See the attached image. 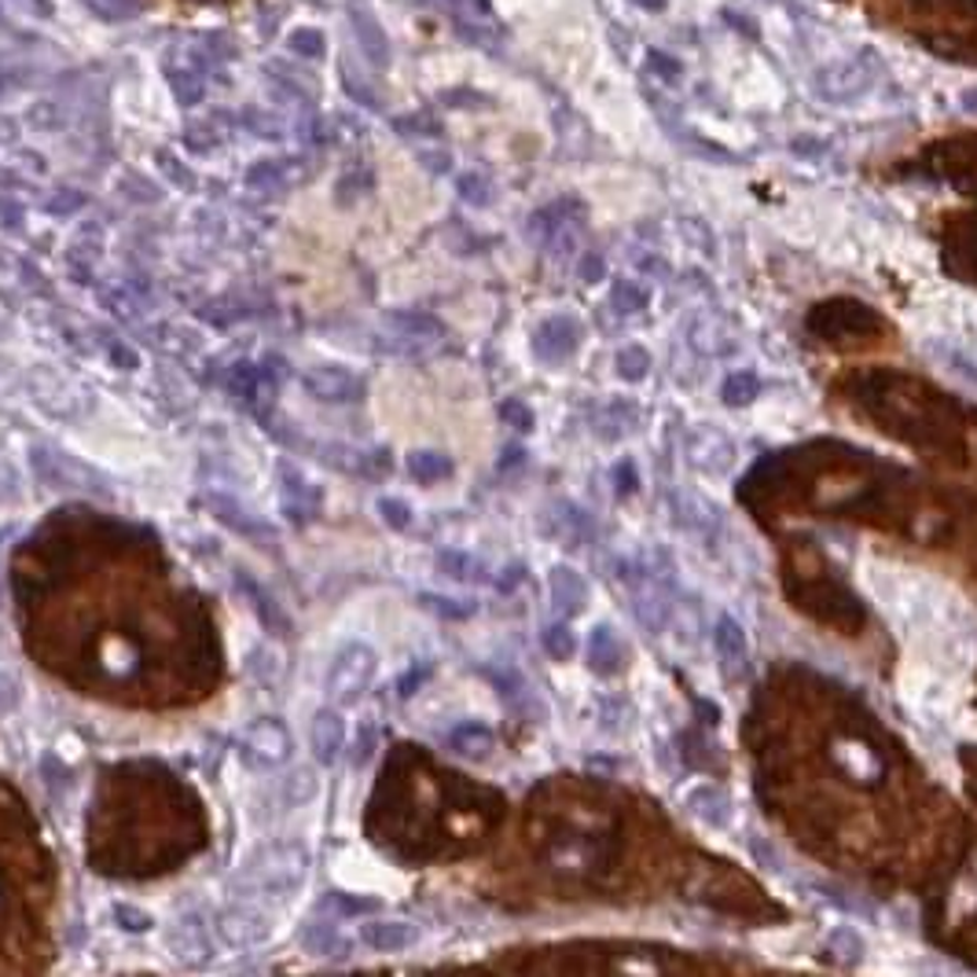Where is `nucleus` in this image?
<instances>
[{
  "mask_svg": "<svg viewBox=\"0 0 977 977\" xmlns=\"http://www.w3.org/2000/svg\"><path fill=\"white\" fill-rule=\"evenodd\" d=\"M878 67L871 59H845V63H831V67H823L820 74L812 78V89L820 100L826 103H850L856 100V96H864L867 89H871Z\"/></svg>",
  "mask_w": 977,
  "mask_h": 977,
  "instance_id": "obj_1",
  "label": "nucleus"
},
{
  "mask_svg": "<svg viewBox=\"0 0 977 977\" xmlns=\"http://www.w3.org/2000/svg\"><path fill=\"white\" fill-rule=\"evenodd\" d=\"M809 327L823 338H864L882 331V320L861 302H826L812 313Z\"/></svg>",
  "mask_w": 977,
  "mask_h": 977,
  "instance_id": "obj_2",
  "label": "nucleus"
},
{
  "mask_svg": "<svg viewBox=\"0 0 977 977\" xmlns=\"http://www.w3.org/2000/svg\"><path fill=\"white\" fill-rule=\"evenodd\" d=\"M375 651L368 647V643H349L346 651L338 654L335 665H331L327 673V691L342 698V702H349V698H357L364 687L371 684L375 676Z\"/></svg>",
  "mask_w": 977,
  "mask_h": 977,
  "instance_id": "obj_3",
  "label": "nucleus"
},
{
  "mask_svg": "<svg viewBox=\"0 0 977 977\" xmlns=\"http://www.w3.org/2000/svg\"><path fill=\"white\" fill-rule=\"evenodd\" d=\"M687 459L706 475H728L735 464V445L721 431L698 426V431L687 434Z\"/></svg>",
  "mask_w": 977,
  "mask_h": 977,
  "instance_id": "obj_4",
  "label": "nucleus"
},
{
  "mask_svg": "<svg viewBox=\"0 0 977 977\" xmlns=\"http://www.w3.org/2000/svg\"><path fill=\"white\" fill-rule=\"evenodd\" d=\"M577 346H581V324H577L574 317H552V320H544V324L536 327V335H533L536 357L547 360V364L574 357Z\"/></svg>",
  "mask_w": 977,
  "mask_h": 977,
  "instance_id": "obj_5",
  "label": "nucleus"
},
{
  "mask_svg": "<svg viewBox=\"0 0 977 977\" xmlns=\"http://www.w3.org/2000/svg\"><path fill=\"white\" fill-rule=\"evenodd\" d=\"M246 746H251L265 765H284V760L291 757V732H287V724L276 721V717H262V721H254L251 732H246Z\"/></svg>",
  "mask_w": 977,
  "mask_h": 977,
  "instance_id": "obj_6",
  "label": "nucleus"
},
{
  "mask_svg": "<svg viewBox=\"0 0 977 977\" xmlns=\"http://www.w3.org/2000/svg\"><path fill=\"white\" fill-rule=\"evenodd\" d=\"M349 26H353V37H357L364 56H368L375 67H386V63H390V37H386L379 19H375L368 8L353 4L349 8Z\"/></svg>",
  "mask_w": 977,
  "mask_h": 977,
  "instance_id": "obj_7",
  "label": "nucleus"
},
{
  "mask_svg": "<svg viewBox=\"0 0 977 977\" xmlns=\"http://www.w3.org/2000/svg\"><path fill=\"white\" fill-rule=\"evenodd\" d=\"M221 937L235 944V948H246V944H257L268 937V919L262 915V911H251V908H232L224 911L221 922H218Z\"/></svg>",
  "mask_w": 977,
  "mask_h": 977,
  "instance_id": "obj_8",
  "label": "nucleus"
},
{
  "mask_svg": "<svg viewBox=\"0 0 977 977\" xmlns=\"http://www.w3.org/2000/svg\"><path fill=\"white\" fill-rule=\"evenodd\" d=\"M306 390L324 401H353V397H360L364 382L346 368H317L306 375Z\"/></svg>",
  "mask_w": 977,
  "mask_h": 977,
  "instance_id": "obj_9",
  "label": "nucleus"
},
{
  "mask_svg": "<svg viewBox=\"0 0 977 977\" xmlns=\"http://www.w3.org/2000/svg\"><path fill=\"white\" fill-rule=\"evenodd\" d=\"M309 743H313V757L320 760V765H331L342 746H346V724H342V717L335 710H320L313 728H309Z\"/></svg>",
  "mask_w": 977,
  "mask_h": 977,
  "instance_id": "obj_10",
  "label": "nucleus"
},
{
  "mask_svg": "<svg viewBox=\"0 0 977 977\" xmlns=\"http://www.w3.org/2000/svg\"><path fill=\"white\" fill-rule=\"evenodd\" d=\"M547 585H552V603H555V610H563L566 618L577 614V610H585V603H588V581L577 570H570V566H555L552 577H547Z\"/></svg>",
  "mask_w": 977,
  "mask_h": 977,
  "instance_id": "obj_11",
  "label": "nucleus"
},
{
  "mask_svg": "<svg viewBox=\"0 0 977 977\" xmlns=\"http://www.w3.org/2000/svg\"><path fill=\"white\" fill-rule=\"evenodd\" d=\"M166 941H169V948H174L185 963H202V959H207V955H210V937H207V930H202V922H199V919H191V915L177 919L174 926H169Z\"/></svg>",
  "mask_w": 977,
  "mask_h": 977,
  "instance_id": "obj_12",
  "label": "nucleus"
},
{
  "mask_svg": "<svg viewBox=\"0 0 977 977\" xmlns=\"http://www.w3.org/2000/svg\"><path fill=\"white\" fill-rule=\"evenodd\" d=\"M629 647L621 643V636L610 625H596L592 640H588V658H592V669L603 676H614L621 665H625Z\"/></svg>",
  "mask_w": 977,
  "mask_h": 977,
  "instance_id": "obj_13",
  "label": "nucleus"
},
{
  "mask_svg": "<svg viewBox=\"0 0 977 977\" xmlns=\"http://www.w3.org/2000/svg\"><path fill=\"white\" fill-rule=\"evenodd\" d=\"M687 809H691L698 820L710 823V826H728V820H732V801H728V793L717 790L713 782L695 787L691 793H687Z\"/></svg>",
  "mask_w": 977,
  "mask_h": 977,
  "instance_id": "obj_14",
  "label": "nucleus"
},
{
  "mask_svg": "<svg viewBox=\"0 0 977 977\" xmlns=\"http://www.w3.org/2000/svg\"><path fill=\"white\" fill-rule=\"evenodd\" d=\"M360 937L368 941L375 952H404L408 944L419 941V930L408 926V922H368Z\"/></svg>",
  "mask_w": 977,
  "mask_h": 977,
  "instance_id": "obj_15",
  "label": "nucleus"
},
{
  "mask_svg": "<svg viewBox=\"0 0 977 977\" xmlns=\"http://www.w3.org/2000/svg\"><path fill=\"white\" fill-rule=\"evenodd\" d=\"M713 643H717V651H721V658H724V662H732V665L746 662V632H743V625H739V621H735L732 614H721V618H717Z\"/></svg>",
  "mask_w": 977,
  "mask_h": 977,
  "instance_id": "obj_16",
  "label": "nucleus"
},
{
  "mask_svg": "<svg viewBox=\"0 0 977 977\" xmlns=\"http://www.w3.org/2000/svg\"><path fill=\"white\" fill-rule=\"evenodd\" d=\"M448 743H453L456 754H464L470 760H481V757H489V750H492V732L486 724L470 721V724H459Z\"/></svg>",
  "mask_w": 977,
  "mask_h": 977,
  "instance_id": "obj_17",
  "label": "nucleus"
},
{
  "mask_svg": "<svg viewBox=\"0 0 977 977\" xmlns=\"http://www.w3.org/2000/svg\"><path fill=\"white\" fill-rule=\"evenodd\" d=\"M408 475L423 481V486H434V481L453 475V459L442 453H412L408 456Z\"/></svg>",
  "mask_w": 977,
  "mask_h": 977,
  "instance_id": "obj_18",
  "label": "nucleus"
},
{
  "mask_svg": "<svg viewBox=\"0 0 977 977\" xmlns=\"http://www.w3.org/2000/svg\"><path fill=\"white\" fill-rule=\"evenodd\" d=\"M826 952L834 955V963L853 966L864 959V937L853 926H837L831 930V937H826Z\"/></svg>",
  "mask_w": 977,
  "mask_h": 977,
  "instance_id": "obj_19",
  "label": "nucleus"
},
{
  "mask_svg": "<svg viewBox=\"0 0 977 977\" xmlns=\"http://www.w3.org/2000/svg\"><path fill=\"white\" fill-rule=\"evenodd\" d=\"M757 393H760V379L750 368L746 371H732L721 386V401L728 408H743V404L754 401Z\"/></svg>",
  "mask_w": 977,
  "mask_h": 977,
  "instance_id": "obj_20",
  "label": "nucleus"
},
{
  "mask_svg": "<svg viewBox=\"0 0 977 977\" xmlns=\"http://www.w3.org/2000/svg\"><path fill=\"white\" fill-rule=\"evenodd\" d=\"M437 566H442L448 577H456V581H486L481 563H475V558L464 552H442L437 555Z\"/></svg>",
  "mask_w": 977,
  "mask_h": 977,
  "instance_id": "obj_21",
  "label": "nucleus"
},
{
  "mask_svg": "<svg viewBox=\"0 0 977 977\" xmlns=\"http://www.w3.org/2000/svg\"><path fill=\"white\" fill-rule=\"evenodd\" d=\"M647 371H651V353L643 349V346H625V349L618 353V375L625 382L647 379Z\"/></svg>",
  "mask_w": 977,
  "mask_h": 977,
  "instance_id": "obj_22",
  "label": "nucleus"
},
{
  "mask_svg": "<svg viewBox=\"0 0 977 977\" xmlns=\"http://www.w3.org/2000/svg\"><path fill=\"white\" fill-rule=\"evenodd\" d=\"M207 503H210V508H218L213 514H218L221 522L235 525V530H240V533H273L265 522H262V525H254L251 519H246V514L240 511V503H232V500H224V497H207Z\"/></svg>",
  "mask_w": 977,
  "mask_h": 977,
  "instance_id": "obj_23",
  "label": "nucleus"
},
{
  "mask_svg": "<svg viewBox=\"0 0 977 977\" xmlns=\"http://www.w3.org/2000/svg\"><path fill=\"white\" fill-rule=\"evenodd\" d=\"M669 610H673V603L665 596H640L636 599V618L643 621V625H647L651 632H658L665 621H669Z\"/></svg>",
  "mask_w": 977,
  "mask_h": 977,
  "instance_id": "obj_24",
  "label": "nucleus"
},
{
  "mask_svg": "<svg viewBox=\"0 0 977 977\" xmlns=\"http://www.w3.org/2000/svg\"><path fill=\"white\" fill-rule=\"evenodd\" d=\"M610 302H614V309H621V313H640V309L647 306V291H643L640 284H632V279H618L614 291H610Z\"/></svg>",
  "mask_w": 977,
  "mask_h": 977,
  "instance_id": "obj_25",
  "label": "nucleus"
},
{
  "mask_svg": "<svg viewBox=\"0 0 977 977\" xmlns=\"http://www.w3.org/2000/svg\"><path fill=\"white\" fill-rule=\"evenodd\" d=\"M287 45H291V52L298 59H320L324 56V48H327V41H324V34H320V30H295L291 34V41H287Z\"/></svg>",
  "mask_w": 977,
  "mask_h": 977,
  "instance_id": "obj_26",
  "label": "nucleus"
},
{
  "mask_svg": "<svg viewBox=\"0 0 977 977\" xmlns=\"http://www.w3.org/2000/svg\"><path fill=\"white\" fill-rule=\"evenodd\" d=\"M96 15L107 19V23H125L140 12V0H85Z\"/></svg>",
  "mask_w": 977,
  "mask_h": 977,
  "instance_id": "obj_27",
  "label": "nucleus"
},
{
  "mask_svg": "<svg viewBox=\"0 0 977 977\" xmlns=\"http://www.w3.org/2000/svg\"><path fill=\"white\" fill-rule=\"evenodd\" d=\"M544 651L552 654V658H570V654L577 651V640H574V632L566 629V625H552V629H544Z\"/></svg>",
  "mask_w": 977,
  "mask_h": 977,
  "instance_id": "obj_28",
  "label": "nucleus"
},
{
  "mask_svg": "<svg viewBox=\"0 0 977 977\" xmlns=\"http://www.w3.org/2000/svg\"><path fill=\"white\" fill-rule=\"evenodd\" d=\"M459 196H464L470 207H489L492 202V185H489V177H481V174H464L459 177Z\"/></svg>",
  "mask_w": 977,
  "mask_h": 977,
  "instance_id": "obj_29",
  "label": "nucleus"
},
{
  "mask_svg": "<svg viewBox=\"0 0 977 977\" xmlns=\"http://www.w3.org/2000/svg\"><path fill=\"white\" fill-rule=\"evenodd\" d=\"M169 85H174L177 100L185 103V107L202 100V78H199V74H191V70H169Z\"/></svg>",
  "mask_w": 977,
  "mask_h": 977,
  "instance_id": "obj_30",
  "label": "nucleus"
},
{
  "mask_svg": "<svg viewBox=\"0 0 977 977\" xmlns=\"http://www.w3.org/2000/svg\"><path fill=\"white\" fill-rule=\"evenodd\" d=\"M610 478H614V492H618V497H632V492L640 489L636 459H618L614 470H610Z\"/></svg>",
  "mask_w": 977,
  "mask_h": 977,
  "instance_id": "obj_31",
  "label": "nucleus"
},
{
  "mask_svg": "<svg viewBox=\"0 0 977 977\" xmlns=\"http://www.w3.org/2000/svg\"><path fill=\"white\" fill-rule=\"evenodd\" d=\"M393 320H397V324H401L404 331H412V335H423V338L442 335V324H437L434 317H423V313H397Z\"/></svg>",
  "mask_w": 977,
  "mask_h": 977,
  "instance_id": "obj_32",
  "label": "nucleus"
},
{
  "mask_svg": "<svg viewBox=\"0 0 977 977\" xmlns=\"http://www.w3.org/2000/svg\"><path fill=\"white\" fill-rule=\"evenodd\" d=\"M423 607L434 610V614H442V618H470V614H475V607H470V603H453V599H445V596H423Z\"/></svg>",
  "mask_w": 977,
  "mask_h": 977,
  "instance_id": "obj_33",
  "label": "nucleus"
},
{
  "mask_svg": "<svg viewBox=\"0 0 977 977\" xmlns=\"http://www.w3.org/2000/svg\"><path fill=\"white\" fill-rule=\"evenodd\" d=\"M500 415L508 419V423L514 426V431H533V412H530V404L525 401H503L500 404Z\"/></svg>",
  "mask_w": 977,
  "mask_h": 977,
  "instance_id": "obj_34",
  "label": "nucleus"
},
{
  "mask_svg": "<svg viewBox=\"0 0 977 977\" xmlns=\"http://www.w3.org/2000/svg\"><path fill=\"white\" fill-rule=\"evenodd\" d=\"M114 919L122 922V926H125L129 933H140V930L152 926V915H147V911L129 908V904H114Z\"/></svg>",
  "mask_w": 977,
  "mask_h": 977,
  "instance_id": "obj_35",
  "label": "nucleus"
},
{
  "mask_svg": "<svg viewBox=\"0 0 977 977\" xmlns=\"http://www.w3.org/2000/svg\"><path fill=\"white\" fill-rule=\"evenodd\" d=\"M379 514L393 525V530H404V525L412 522V511H408L401 500H390V497H382V500H379Z\"/></svg>",
  "mask_w": 977,
  "mask_h": 977,
  "instance_id": "obj_36",
  "label": "nucleus"
},
{
  "mask_svg": "<svg viewBox=\"0 0 977 977\" xmlns=\"http://www.w3.org/2000/svg\"><path fill=\"white\" fill-rule=\"evenodd\" d=\"M306 948H309V952H317V955H320V948H324V955H331V948H335V933L313 926V930L306 933Z\"/></svg>",
  "mask_w": 977,
  "mask_h": 977,
  "instance_id": "obj_37",
  "label": "nucleus"
},
{
  "mask_svg": "<svg viewBox=\"0 0 977 977\" xmlns=\"http://www.w3.org/2000/svg\"><path fill=\"white\" fill-rule=\"evenodd\" d=\"M603 276H607L603 254H585L581 257V279H585V284H596V279H603Z\"/></svg>",
  "mask_w": 977,
  "mask_h": 977,
  "instance_id": "obj_38",
  "label": "nucleus"
},
{
  "mask_svg": "<svg viewBox=\"0 0 977 977\" xmlns=\"http://www.w3.org/2000/svg\"><path fill=\"white\" fill-rule=\"evenodd\" d=\"M15 702H19V687H15L12 676H8L4 669H0V713L15 710Z\"/></svg>",
  "mask_w": 977,
  "mask_h": 977,
  "instance_id": "obj_39",
  "label": "nucleus"
},
{
  "mask_svg": "<svg viewBox=\"0 0 977 977\" xmlns=\"http://www.w3.org/2000/svg\"><path fill=\"white\" fill-rule=\"evenodd\" d=\"M647 59H651V70H658L662 78H680V70H684V67H680V63H676L673 56H665V52H651Z\"/></svg>",
  "mask_w": 977,
  "mask_h": 977,
  "instance_id": "obj_40",
  "label": "nucleus"
},
{
  "mask_svg": "<svg viewBox=\"0 0 977 977\" xmlns=\"http://www.w3.org/2000/svg\"><path fill=\"white\" fill-rule=\"evenodd\" d=\"M371 743H375V728H371V724H364V728H360V739H357V757H353V760H357V765H364V760L371 757V750H375Z\"/></svg>",
  "mask_w": 977,
  "mask_h": 977,
  "instance_id": "obj_41",
  "label": "nucleus"
},
{
  "mask_svg": "<svg viewBox=\"0 0 977 977\" xmlns=\"http://www.w3.org/2000/svg\"><path fill=\"white\" fill-rule=\"evenodd\" d=\"M15 4L34 19H52V12H56V8H52V0H15Z\"/></svg>",
  "mask_w": 977,
  "mask_h": 977,
  "instance_id": "obj_42",
  "label": "nucleus"
},
{
  "mask_svg": "<svg viewBox=\"0 0 977 977\" xmlns=\"http://www.w3.org/2000/svg\"><path fill=\"white\" fill-rule=\"evenodd\" d=\"M632 8H640V12H665V4H669V0H629Z\"/></svg>",
  "mask_w": 977,
  "mask_h": 977,
  "instance_id": "obj_43",
  "label": "nucleus"
},
{
  "mask_svg": "<svg viewBox=\"0 0 977 977\" xmlns=\"http://www.w3.org/2000/svg\"><path fill=\"white\" fill-rule=\"evenodd\" d=\"M423 676H426V669H415L412 676H404V680H401V695H412V691H415V684L423 680Z\"/></svg>",
  "mask_w": 977,
  "mask_h": 977,
  "instance_id": "obj_44",
  "label": "nucleus"
},
{
  "mask_svg": "<svg viewBox=\"0 0 977 977\" xmlns=\"http://www.w3.org/2000/svg\"><path fill=\"white\" fill-rule=\"evenodd\" d=\"M959 103H963V111H970V114H977V89H966Z\"/></svg>",
  "mask_w": 977,
  "mask_h": 977,
  "instance_id": "obj_45",
  "label": "nucleus"
},
{
  "mask_svg": "<svg viewBox=\"0 0 977 977\" xmlns=\"http://www.w3.org/2000/svg\"><path fill=\"white\" fill-rule=\"evenodd\" d=\"M519 577H522V566H511V574H503V581H500L503 592H508V588H514V581H519Z\"/></svg>",
  "mask_w": 977,
  "mask_h": 977,
  "instance_id": "obj_46",
  "label": "nucleus"
},
{
  "mask_svg": "<svg viewBox=\"0 0 977 977\" xmlns=\"http://www.w3.org/2000/svg\"><path fill=\"white\" fill-rule=\"evenodd\" d=\"M475 4H478V8H489V0H475Z\"/></svg>",
  "mask_w": 977,
  "mask_h": 977,
  "instance_id": "obj_47",
  "label": "nucleus"
}]
</instances>
